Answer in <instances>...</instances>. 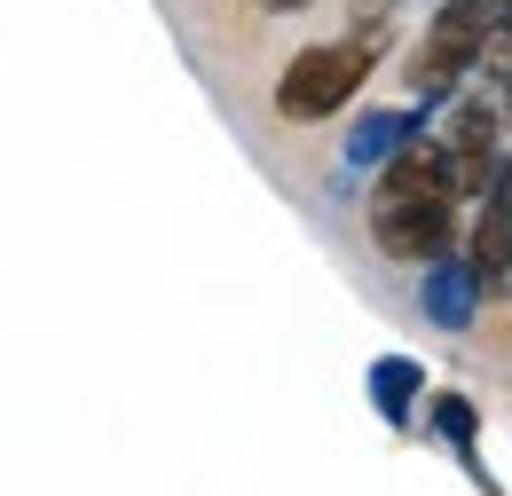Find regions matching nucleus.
<instances>
[{"instance_id":"f257e3e1","label":"nucleus","mask_w":512,"mask_h":496,"mask_svg":"<svg viewBox=\"0 0 512 496\" xmlns=\"http://www.w3.org/2000/svg\"><path fill=\"white\" fill-rule=\"evenodd\" d=\"M371 237L386 260H442L457 237V189H449L442 142H402L379 166V197H371Z\"/></svg>"},{"instance_id":"f03ea898","label":"nucleus","mask_w":512,"mask_h":496,"mask_svg":"<svg viewBox=\"0 0 512 496\" xmlns=\"http://www.w3.org/2000/svg\"><path fill=\"white\" fill-rule=\"evenodd\" d=\"M379 63V32H355V40H331V48H300L276 79V119L308 126V119H331L347 95H363Z\"/></svg>"},{"instance_id":"7ed1b4c3","label":"nucleus","mask_w":512,"mask_h":496,"mask_svg":"<svg viewBox=\"0 0 512 496\" xmlns=\"http://www.w3.org/2000/svg\"><path fill=\"white\" fill-rule=\"evenodd\" d=\"M481 32H489V0H442V16L426 24V40H418V56H410V95H418V111L449 103V95L473 79Z\"/></svg>"},{"instance_id":"20e7f679","label":"nucleus","mask_w":512,"mask_h":496,"mask_svg":"<svg viewBox=\"0 0 512 496\" xmlns=\"http://www.w3.org/2000/svg\"><path fill=\"white\" fill-rule=\"evenodd\" d=\"M442 158H449V189H457V205L465 197H489V189L512 182V158H505V119H497V103L489 95H465L442 126Z\"/></svg>"},{"instance_id":"39448f33","label":"nucleus","mask_w":512,"mask_h":496,"mask_svg":"<svg viewBox=\"0 0 512 496\" xmlns=\"http://www.w3.org/2000/svg\"><path fill=\"white\" fill-rule=\"evenodd\" d=\"M481 205V221H473V284L481 292H505V276H512V182L505 189H489V197H473Z\"/></svg>"},{"instance_id":"423d86ee","label":"nucleus","mask_w":512,"mask_h":496,"mask_svg":"<svg viewBox=\"0 0 512 496\" xmlns=\"http://www.w3.org/2000/svg\"><path fill=\"white\" fill-rule=\"evenodd\" d=\"M473 300H481V284H473V268H449V260H434V276H426V315L457 331V323L473 315Z\"/></svg>"},{"instance_id":"0eeeda50","label":"nucleus","mask_w":512,"mask_h":496,"mask_svg":"<svg viewBox=\"0 0 512 496\" xmlns=\"http://www.w3.org/2000/svg\"><path fill=\"white\" fill-rule=\"evenodd\" d=\"M410 134H418V119H363L355 142H347V158H355V166H386V150H402Z\"/></svg>"},{"instance_id":"6e6552de","label":"nucleus","mask_w":512,"mask_h":496,"mask_svg":"<svg viewBox=\"0 0 512 496\" xmlns=\"http://www.w3.org/2000/svg\"><path fill=\"white\" fill-rule=\"evenodd\" d=\"M371 386H379V410H386V418H410V402H418V371H410V363H379Z\"/></svg>"},{"instance_id":"1a4fd4ad","label":"nucleus","mask_w":512,"mask_h":496,"mask_svg":"<svg viewBox=\"0 0 512 496\" xmlns=\"http://www.w3.org/2000/svg\"><path fill=\"white\" fill-rule=\"evenodd\" d=\"M434 426H442L457 449H473V402H465V394H442V402H434Z\"/></svg>"},{"instance_id":"9d476101","label":"nucleus","mask_w":512,"mask_h":496,"mask_svg":"<svg viewBox=\"0 0 512 496\" xmlns=\"http://www.w3.org/2000/svg\"><path fill=\"white\" fill-rule=\"evenodd\" d=\"M386 8H394V0H355V32H379Z\"/></svg>"},{"instance_id":"9b49d317","label":"nucleus","mask_w":512,"mask_h":496,"mask_svg":"<svg viewBox=\"0 0 512 496\" xmlns=\"http://www.w3.org/2000/svg\"><path fill=\"white\" fill-rule=\"evenodd\" d=\"M260 8H268V16H292V8H308V0H260Z\"/></svg>"},{"instance_id":"f8f14e48","label":"nucleus","mask_w":512,"mask_h":496,"mask_svg":"<svg viewBox=\"0 0 512 496\" xmlns=\"http://www.w3.org/2000/svg\"><path fill=\"white\" fill-rule=\"evenodd\" d=\"M505 95H512V87H505ZM505 134H512V103H505Z\"/></svg>"}]
</instances>
